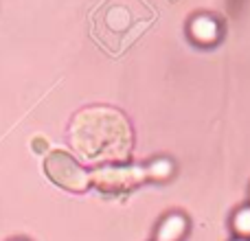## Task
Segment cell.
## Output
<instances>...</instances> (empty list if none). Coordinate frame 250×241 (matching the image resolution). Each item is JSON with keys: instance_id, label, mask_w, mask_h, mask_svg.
<instances>
[{"instance_id": "6da1fadb", "label": "cell", "mask_w": 250, "mask_h": 241, "mask_svg": "<svg viewBox=\"0 0 250 241\" xmlns=\"http://www.w3.org/2000/svg\"><path fill=\"white\" fill-rule=\"evenodd\" d=\"M189 33H191V38H193L195 42L211 44V42H215V40L220 38V22H217L213 16H207V13L195 16L193 20H191V24H189Z\"/></svg>"}, {"instance_id": "7a4b0ae2", "label": "cell", "mask_w": 250, "mask_h": 241, "mask_svg": "<svg viewBox=\"0 0 250 241\" xmlns=\"http://www.w3.org/2000/svg\"><path fill=\"white\" fill-rule=\"evenodd\" d=\"M187 217L180 213H171L167 215L160 226L156 228V241H180L187 233Z\"/></svg>"}, {"instance_id": "3957f363", "label": "cell", "mask_w": 250, "mask_h": 241, "mask_svg": "<svg viewBox=\"0 0 250 241\" xmlns=\"http://www.w3.org/2000/svg\"><path fill=\"white\" fill-rule=\"evenodd\" d=\"M233 228L239 235V239H250V206H244L235 213Z\"/></svg>"}, {"instance_id": "277c9868", "label": "cell", "mask_w": 250, "mask_h": 241, "mask_svg": "<svg viewBox=\"0 0 250 241\" xmlns=\"http://www.w3.org/2000/svg\"><path fill=\"white\" fill-rule=\"evenodd\" d=\"M235 241H248V239H239V237H237V239H235Z\"/></svg>"}]
</instances>
